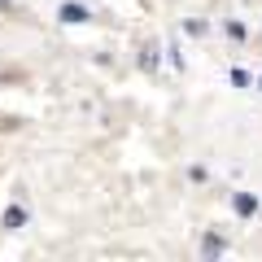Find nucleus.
Returning <instances> with one entry per match:
<instances>
[{"mask_svg":"<svg viewBox=\"0 0 262 262\" xmlns=\"http://www.w3.org/2000/svg\"><path fill=\"white\" fill-rule=\"evenodd\" d=\"M61 22H70V27L75 22H88V9L83 5H61Z\"/></svg>","mask_w":262,"mask_h":262,"instance_id":"obj_1","label":"nucleus"},{"mask_svg":"<svg viewBox=\"0 0 262 262\" xmlns=\"http://www.w3.org/2000/svg\"><path fill=\"white\" fill-rule=\"evenodd\" d=\"M22 223H27V210H22V206L5 210V227H22Z\"/></svg>","mask_w":262,"mask_h":262,"instance_id":"obj_2","label":"nucleus"},{"mask_svg":"<svg viewBox=\"0 0 262 262\" xmlns=\"http://www.w3.org/2000/svg\"><path fill=\"white\" fill-rule=\"evenodd\" d=\"M236 210L241 214H253V196H236Z\"/></svg>","mask_w":262,"mask_h":262,"instance_id":"obj_3","label":"nucleus"}]
</instances>
